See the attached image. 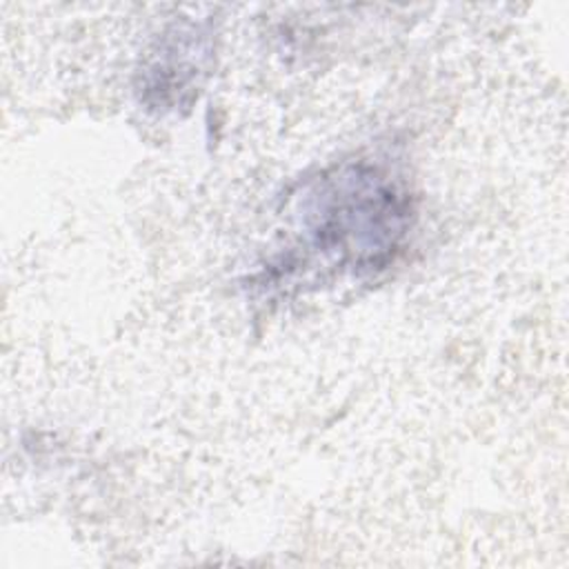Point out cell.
<instances>
[{"label":"cell","mask_w":569,"mask_h":569,"mask_svg":"<svg viewBox=\"0 0 569 569\" xmlns=\"http://www.w3.org/2000/svg\"><path fill=\"white\" fill-rule=\"evenodd\" d=\"M307 249L349 271L382 269L405 240L409 191L378 164L347 162L316 178L300 200Z\"/></svg>","instance_id":"cell-1"}]
</instances>
